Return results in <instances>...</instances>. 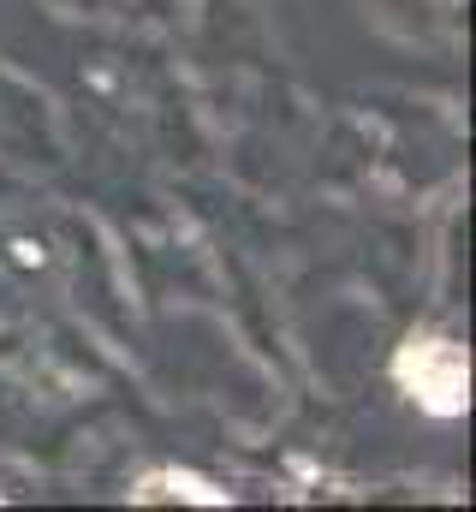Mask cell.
<instances>
[{"label": "cell", "mask_w": 476, "mask_h": 512, "mask_svg": "<svg viewBox=\"0 0 476 512\" xmlns=\"http://www.w3.org/2000/svg\"><path fill=\"white\" fill-rule=\"evenodd\" d=\"M399 382L411 387V399H423L429 411L453 417L465 411V387H471V364L453 340H411L399 358Z\"/></svg>", "instance_id": "cell-1"}, {"label": "cell", "mask_w": 476, "mask_h": 512, "mask_svg": "<svg viewBox=\"0 0 476 512\" xmlns=\"http://www.w3.org/2000/svg\"><path fill=\"white\" fill-rule=\"evenodd\" d=\"M131 501H197V507H221V495L203 483V477H179V471H155V477H143L137 489H131Z\"/></svg>", "instance_id": "cell-2"}]
</instances>
